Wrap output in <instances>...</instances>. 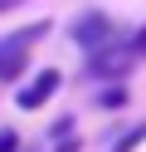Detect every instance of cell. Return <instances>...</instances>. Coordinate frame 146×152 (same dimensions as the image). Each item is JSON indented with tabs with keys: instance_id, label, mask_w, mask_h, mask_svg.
Wrapping results in <instances>:
<instances>
[{
	"instance_id": "cell-3",
	"label": "cell",
	"mask_w": 146,
	"mask_h": 152,
	"mask_svg": "<svg viewBox=\"0 0 146 152\" xmlns=\"http://www.w3.org/2000/svg\"><path fill=\"white\" fill-rule=\"evenodd\" d=\"M68 34H73V44H78V49H88V54H93V49H102V44L112 39V20H107L102 10H83L73 25H68Z\"/></svg>"
},
{
	"instance_id": "cell-7",
	"label": "cell",
	"mask_w": 146,
	"mask_h": 152,
	"mask_svg": "<svg viewBox=\"0 0 146 152\" xmlns=\"http://www.w3.org/2000/svg\"><path fill=\"white\" fill-rule=\"evenodd\" d=\"M0 152H19V132L15 128H0Z\"/></svg>"
},
{
	"instance_id": "cell-2",
	"label": "cell",
	"mask_w": 146,
	"mask_h": 152,
	"mask_svg": "<svg viewBox=\"0 0 146 152\" xmlns=\"http://www.w3.org/2000/svg\"><path fill=\"white\" fill-rule=\"evenodd\" d=\"M132 64H136L132 39H127V44L107 39L102 49H93V54H88V79H127V74H132Z\"/></svg>"
},
{
	"instance_id": "cell-8",
	"label": "cell",
	"mask_w": 146,
	"mask_h": 152,
	"mask_svg": "<svg viewBox=\"0 0 146 152\" xmlns=\"http://www.w3.org/2000/svg\"><path fill=\"white\" fill-rule=\"evenodd\" d=\"M49 137H73V118H58L54 128H49Z\"/></svg>"
},
{
	"instance_id": "cell-9",
	"label": "cell",
	"mask_w": 146,
	"mask_h": 152,
	"mask_svg": "<svg viewBox=\"0 0 146 152\" xmlns=\"http://www.w3.org/2000/svg\"><path fill=\"white\" fill-rule=\"evenodd\" d=\"M132 49H136V59H146V25L132 34Z\"/></svg>"
},
{
	"instance_id": "cell-10",
	"label": "cell",
	"mask_w": 146,
	"mask_h": 152,
	"mask_svg": "<svg viewBox=\"0 0 146 152\" xmlns=\"http://www.w3.org/2000/svg\"><path fill=\"white\" fill-rule=\"evenodd\" d=\"M78 147H83L78 137H58V147H54V152H78Z\"/></svg>"
},
{
	"instance_id": "cell-11",
	"label": "cell",
	"mask_w": 146,
	"mask_h": 152,
	"mask_svg": "<svg viewBox=\"0 0 146 152\" xmlns=\"http://www.w3.org/2000/svg\"><path fill=\"white\" fill-rule=\"evenodd\" d=\"M15 5H19V0H0V15H10V10H15Z\"/></svg>"
},
{
	"instance_id": "cell-4",
	"label": "cell",
	"mask_w": 146,
	"mask_h": 152,
	"mask_svg": "<svg viewBox=\"0 0 146 152\" xmlns=\"http://www.w3.org/2000/svg\"><path fill=\"white\" fill-rule=\"evenodd\" d=\"M58 88H63V74H58V69H39L34 79H29L24 88L15 93V103H19V108H24V113H34V108H44V103L54 98Z\"/></svg>"
},
{
	"instance_id": "cell-5",
	"label": "cell",
	"mask_w": 146,
	"mask_h": 152,
	"mask_svg": "<svg viewBox=\"0 0 146 152\" xmlns=\"http://www.w3.org/2000/svg\"><path fill=\"white\" fill-rule=\"evenodd\" d=\"M141 142H146V123H136L132 132H122V137H117V147H112V152H136Z\"/></svg>"
},
{
	"instance_id": "cell-1",
	"label": "cell",
	"mask_w": 146,
	"mask_h": 152,
	"mask_svg": "<svg viewBox=\"0 0 146 152\" xmlns=\"http://www.w3.org/2000/svg\"><path fill=\"white\" fill-rule=\"evenodd\" d=\"M49 30H54L49 20H34V25H24V30H15V34H0V83H15L19 74L29 69V49H34Z\"/></svg>"
},
{
	"instance_id": "cell-6",
	"label": "cell",
	"mask_w": 146,
	"mask_h": 152,
	"mask_svg": "<svg viewBox=\"0 0 146 152\" xmlns=\"http://www.w3.org/2000/svg\"><path fill=\"white\" fill-rule=\"evenodd\" d=\"M122 103H127V88H122V83H112V88L97 93V108H122Z\"/></svg>"
}]
</instances>
